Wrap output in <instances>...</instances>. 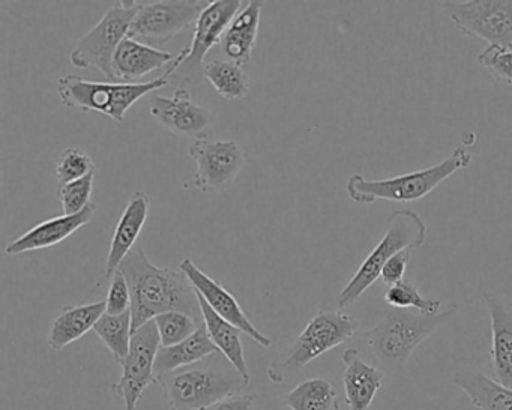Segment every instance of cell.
I'll use <instances>...</instances> for the list:
<instances>
[{
    "label": "cell",
    "mask_w": 512,
    "mask_h": 410,
    "mask_svg": "<svg viewBox=\"0 0 512 410\" xmlns=\"http://www.w3.org/2000/svg\"><path fill=\"white\" fill-rule=\"evenodd\" d=\"M131 290L133 334L155 317L169 311H182L203 322L196 289L179 269L160 268L137 245L119 266Z\"/></svg>",
    "instance_id": "obj_1"
},
{
    "label": "cell",
    "mask_w": 512,
    "mask_h": 410,
    "mask_svg": "<svg viewBox=\"0 0 512 410\" xmlns=\"http://www.w3.org/2000/svg\"><path fill=\"white\" fill-rule=\"evenodd\" d=\"M188 52H190L188 49L181 50L164 76L149 82L136 83V85L89 82L82 77L68 74L58 80V94L62 106L70 110H79V112L101 113L122 124L128 110L137 101L172 83V77L175 76L182 62L187 59Z\"/></svg>",
    "instance_id": "obj_2"
},
{
    "label": "cell",
    "mask_w": 512,
    "mask_h": 410,
    "mask_svg": "<svg viewBox=\"0 0 512 410\" xmlns=\"http://www.w3.org/2000/svg\"><path fill=\"white\" fill-rule=\"evenodd\" d=\"M457 311L455 304L436 316L392 308L367 332L368 346L385 370H404L413 352L446 325Z\"/></svg>",
    "instance_id": "obj_3"
},
{
    "label": "cell",
    "mask_w": 512,
    "mask_h": 410,
    "mask_svg": "<svg viewBox=\"0 0 512 410\" xmlns=\"http://www.w3.org/2000/svg\"><path fill=\"white\" fill-rule=\"evenodd\" d=\"M472 164V155L464 148H457L436 166L418 172L404 173L388 179H367L352 175L347 181V196L359 205H373L377 200L412 203L424 199L454 173L467 169Z\"/></svg>",
    "instance_id": "obj_4"
},
{
    "label": "cell",
    "mask_w": 512,
    "mask_h": 410,
    "mask_svg": "<svg viewBox=\"0 0 512 410\" xmlns=\"http://www.w3.org/2000/svg\"><path fill=\"white\" fill-rule=\"evenodd\" d=\"M427 224L421 215L410 209L392 212L386 220V230L379 244L365 257L358 271L350 278L337 296L340 310L352 307L380 278L383 266L404 250H418L427 241Z\"/></svg>",
    "instance_id": "obj_5"
},
{
    "label": "cell",
    "mask_w": 512,
    "mask_h": 410,
    "mask_svg": "<svg viewBox=\"0 0 512 410\" xmlns=\"http://www.w3.org/2000/svg\"><path fill=\"white\" fill-rule=\"evenodd\" d=\"M358 329L359 322L355 317L343 311L320 310L293 343L281 355L272 359L268 367V379L281 385L323 353L346 343Z\"/></svg>",
    "instance_id": "obj_6"
},
{
    "label": "cell",
    "mask_w": 512,
    "mask_h": 410,
    "mask_svg": "<svg viewBox=\"0 0 512 410\" xmlns=\"http://www.w3.org/2000/svg\"><path fill=\"white\" fill-rule=\"evenodd\" d=\"M139 11V0H122L116 2L103 19L77 41L71 50L70 62L79 70L101 71L110 83L115 82L113 76V58L122 41L130 34L131 23Z\"/></svg>",
    "instance_id": "obj_7"
},
{
    "label": "cell",
    "mask_w": 512,
    "mask_h": 410,
    "mask_svg": "<svg viewBox=\"0 0 512 410\" xmlns=\"http://www.w3.org/2000/svg\"><path fill=\"white\" fill-rule=\"evenodd\" d=\"M157 383L163 388L170 410H208L247 386L238 371L212 368L175 371L161 377Z\"/></svg>",
    "instance_id": "obj_8"
},
{
    "label": "cell",
    "mask_w": 512,
    "mask_h": 410,
    "mask_svg": "<svg viewBox=\"0 0 512 410\" xmlns=\"http://www.w3.org/2000/svg\"><path fill=\"white\" fill-rule=\"evenodd\" d=\"M209 2L203 0H158L139 2V11L131 23L128 38L146 44L163 47L176 35L196 28Z\"/></svg>",
    "instance_id": "obj_9"
},
{
    "label": "cell",
    "mask_w": 512,
    "mask_h": 410,
    "mask_svg": "<svg viewBox=\"0 0 512 410\" xmlns=\"http://www.w3.org/2000/svg\"><path fill=\"white\" fill-rule=\"evenodd\" d=\"M449 20L464 37L490 46L512 47V0L443 2Z\"/></svg>",
    "instance_id": "obj_10"
},
{
    "label": "cell",
    "mask_w": 512,
    "mask_h": 410,
    "mask_svg": "<svg viewBox=\"0 0 512 410\" xmlns=\"http://www.w3.org/2000/svg\"><path fill=\"white\" fill-rule=\"evenodd\" d=\"M188 155L196 163L194 187L203 193H224L245 166V155L236 140H194Z\"/></svg>",
    "instance_id": "obj_11"
},
{
    "label": "cell",
    "mask_w": 512,
    "mask_h": 410,
    "mask_svg": "<svg viewBox=\"0 0 512 410\" xmlns=\"http://www.w3.org/2000/svg\"><path fill=\"white\" fill-rule=\"evenodd\" d=\"M160 347V334L154 320L134 332L130 352L121 362V379L112 385V391L124 400V410H136L148 386L157 383L154 368Z\"/></svg>",
    "instance_id": "obj_12"
},
{
    "label": "cell",
    "mask_w": 512,
    "mask_h": 410,
    "mask_svg": "<svg viewBox=\"0 0 512 410\" xmlns=\"http://www.w3.org/2000/svg\"><path fill=\"white\" fill-rule=\"evenodd\" d=\"M239 0H215L209 2L194 28L193 44L187 59L182 62L172 79L184 83H199L203 76V59L211 52L212 47L221 44L224 34L229 29L239 11L242 10Z\"/></svg>",
    "instance_id": "obj_13"
},
{
    "label": "cell",
    "mask_w": 512,
    "mask_h": 410,
    "mask_svg": "<svg viewBox=\"0 0 512 410\" xmlns=\"http://www.w3.org/2000/svg\"><path fill=\"white\" fill-rule=\"evenodd\" d=\"M149 110L164 128L187 139H205L214 122L211 110L194 103L185 88L176 89L173 97L152 95Z\"/></svg>",
    "instance_id": "obj_14"
},
{
    "label": "cell",
    "mask_w": 512,
    "mask_h": 410,
    "mask_svg": "<svg viewBox=\"0 0 512 410\" xmlns=\"http://www.w3.org/2000/svg\"><path fill=\"white\" fill-rule=\"evenodd\" d=\"M179 268L187 275L188 280L193 284L196 292L208 302L209 307H211L218 316L223 317L224 320L232 323L236 328L241 329L245 335H248L251 340L256 341L259 346L265 347V349H269V347L272 346L271 338L266 337L263 332H260L259 329L254 326V323L248 319L247 314L242 310L238 299H236L223 284L218 283L217 280L205 274L202 269L197 268L193 260H182Z\"/></svg>",
    "instance_id": "obj_15"
},
{
    "label": "cell",
    "mask_w": 512,
    "mask_h": 410,
    "mask_svg": "<svg viewBox=\"0 0 512 410\" xmlns=\"http://www.w3.org/2000/svg\"><path fill=\"white\" fill-rule=\"evenodd\" d=\"M490 316L491 367L494 380L512 389V301L508 296L482 293Z\"/></svg>",
    "instance_id": "obj_16"
},
{
    "label": "cell",
    "mask_w": 512,
    "mask_h": 410,
    "mask_svg": "<svg viewBox=\"0 0 512 410\" xmlns=\"http://www.w3.org/2000/svg\"><path fill=\"white\" fill-rule=\"evenodd\" d=\"M95 212H97V208H95L94 203H91L80 214L59 215V217L50 218V220L37 224L19 238L11 241L5 248V253L8 256H20V254L29 253V251L55 247V245L61 244L65 239L74 235L77 230L91 223L94 220Z\"/></svg>",
    "instance_id": "obj_17"
},
{
    "label": "cell",
    "mask_w": 512,
    "mask_h": 410,
    "mask_svg": "<svg viewBox=\"0 0 512 410\" xmlns=\"http://www.w3.org/2000/svg\"><path fill=\"white\" fill-rule=\"evenodd\" d=\"M149 209H151V202L148 194L142 191H137L128 200L110 242L106 263V278L109 280L119 271V266L124 262L125 257L137 247V239L148 220Z\"/></svg>",
    "instance_id": "obj_18"
},
{
    "label": "cell",
    "mask_w": 512,
    "mask_h": 410,
    "mask_svg": "<svg viewBox=\"0 0 512 410\" xmlns=\"http://www.w3.org/2000/svg\"><path fill=\"white\" fill-rule=\"evenodd\" d=\"M178 55L155 47L146 46L139 41L125 38L113 58V76L116 83L136 85L140 79L160 70V68L172 65Z\"/></svg>",
    "instance_id": "obj_19"
},
{
    "label": "cell",
    "mask_w": 512,
    "mask_h": 410,
    "mask_svg": "<svg viewBox=\"0 0 512 410\" xmlns=\"http://www.w3.org/2000/svg\"><path fill=\"white\" fill-rule=\"evenodd\" d=\"M343 386L349 410H370L385 382V371L365 362L356 349L343 352Z\"/></svg>",
    "instance_id": "obj_20"
},
{
    "label": "cell",
    "mask_w": 512,
    "mask_h": 410,
    "mask_svg": "<svg viewBox=\"0 0 512 410\" xmlns=\"http://www.w3.org/2000/svg\"><path fill=\"white\" fill-rule=\"evenodd\" d=\"M103 314H106V301L64 307L50 326L47 337L50 349L53 352H61L89 331H94Z\"/></svg>",
    "instance_id": "obj_21"
},
{
    "label": "cell",
    "mask_w": 512,
    "mask_h": 410,
    "mask_svg": "<svg viewBox=\"0 0 512 410\" xmlns=\"http://www.w3.org/2000/svg\"><path fill=\"white\" fill-rule=\"evenodd\" d=\"M263 10H265V2L251 0L230 23L229 29L221 41V49L229 61L235 62L241 67L250 62L251 53L256 47L257 37H259Z\"/></svg>",
    "instance_id": "obj_22"
},
{
    "label": "cell",
    "mask_w": 512,
    "mask_h": 410,
    "mask_svg": "<svg viewBox=\"0 0 512 410\" xmlns=\"http://www.w3.org/2000/svg\"><path fill=\"white\" fill-rule=\"evenodd\" d=\"M197 298H199L200 313H202L203 323H205L209 338L217 347L218 352L223 353L224 358L230 362V365L235 368V371H238L239 376L248 385L251 380V373L247 359H245L244 346H242L241 329L218 316L199 293H197Z\"/></svg>",
    "instance_id": "obj_23"
},
{
    "label": "cell",
    "mask_w": 512,
    "mask_h": 410,
    "mask_svg": "<svg viewBox=\"0 0 512 410\" xmlns=\"http://www.w3.org/2000/svg\"><path fill=\"white\" fill-rule=\"evenodd\" d=\"M452 380L476 409L512 410V389L500 385L497 380L482 373L478 368H461L455 371Z\"/></svg>",
    "instance_id": "obj_24"
},
{
    "label": "cell",
    "mask_w": 512,
    "mask_h": 410,
    "mask_svg": "<svg viewBox=\"0 0 512 410\" xmlns=\"http://www.w3.org/2000/svg\"><path fill=\"white\" fill-rule=\"evenodd\" d=\"M217 352V347L212 343L208 331H206L205 323H202L199 329L182 343L170 347H160L157 359H155V380L158 382L161 377L175 373L179 368L203 361Z\"/></svg>",
    "instance_id": "obj_25"
},
{
    "label": "cell",
    "mask_w": 512,
    "mask_h": 410,
    "mask_svg": "<svg viewBox=\"0 0 512 410\" xmlns=\"http://www.w3.org/2000/svg\"><path fill=\"white\" fill-rule=\"evenodd\" d=\"M283 403L289 410H340L337 386L322 377L298 383Z\"/></svg>",
    "instance_id": "obj_26"
},
{
    "label": "cell",
    "mask_w": 512,
    "mask_h": 410,
    "mask_svg": "<svg viewBox=\"0 0 512 410\" xmlns=\"http://www.w3.org/2000/svg\"><path fill=\"white\" fill-rule=\"evenodd\" d=\"M203 76L224 100L241 101L250 92V77L235 62L214 59L203 68Z\"/></svg>",
    "instance_id": "obj_27"
},
{
    "label": "cell",
    "mask_w": 512,
    "mask_h": 410,
    "mask_svg": "<svg viewBox=\"0 0 512 410\" xmlns=\"http://www.w3.org/2000/svg\"><path fill=\"white\" fill-rule=\"evenodd\" d=\"M94 332L106 344L115 361L121 365L130 352L131 340H133L131 311L121 314V316L103 314V317L95 325Z\"/></svg>",
    "instance_id": "obj_28"
},
{
    "label": "cell",
    "mask_w": 512,
    "mask_h": 410,
    "mask_svg": "<svg viewBox=\"0 0 512 410\" xmlns=\"http://www.w3.org/2000/svg\"><path fill=\"white\" fill-rule=\"evenodd\" d=\"M385 302L398 310H416L427 316H436L442 313V301L439 299L425 298L421 295L416 284L403 280L395 286L389 287L385 293Z\"/></svg>",
    "instance_id": "obj_29"
},
{
    "label": "cell",
    "mask_w": 512,
    "mask_h": 410,
    "mask_svg": "<svg viewBox=\"0 0 512 410\" xmlns=\"http://www.w3.org/2000/svg\"><path fill=\"white\" fill-rule=\"evenodd\" d=\"M154 322L157 325L158 334H160L161 347L182 343L191 337L203 323L182 311H169V313L160 314L155 317Z\"/></svg>",
    "instance_id": "obj_30"
},
{
    "label": "cell",
    "mask_w": 512,
    "mask_h": 410,
    "mask_svg": "<svg viewBox=\"0 0 512 410\" xmlns=\"http://www.w3.org/2000/svg\"><path fill=\"white\" fill-rule=\"evenodd\" d=\"M95 173V163L85 151L67 148L56 161V178L59 185L71 184Z\"/></svg>",
    "instance_id": "obj_31"
},
{
    "label": "cell",
    "mask_w": 512,
    "mask_h": 410,
    "mask_svg": "<svg viewBox=\"0 0 512 410\" xmlns=\"http://www.w3.org/2000/svg\"><path fill=\"white\" fill-rule=\"evenodd\" d=\"M95 173L71 182V184L59 185L56 190L59 202L62 205L64 215H76L85 211L91 205L92 191H94Z\"/></svg>",
    "instance_id": "obj_32"
},
{
    "label": "cell",
    "mask_w": 512,
    "mask_h": 410,
    "mask_svg": "<svg viewBox=\"0 0 512 410\" xmlns=\"http://www.w3.org/2000/svg\"><path fill=\"white\" fill-rule=\"evenodd\" d=\"M478 64L497 83L512 86V47L488 46L479 53Z\"/></svg>",
    "instance_id": "obj_33"
},
{
    "label": "cell",
    "mask_w": 512,
    "mask_h": 410,
    "mask_svg": "<svg viewBox=\"0 0 512 410\" xmlns=\"http://www.w3.org/2000/svg\"><path fill=\"white\" fill-rule=\"evenodd\" d=\"M128 311H131V290L125 275L118 271L110 278L106 313L112 314V316H121V314L128 313Z\"/></svg>",
    "instance_id": "obj_34"
},
{
    "label": "cell",
    "mask_w": 512,
    "mask_h": 410,
    "mask_svg": "<svg viewBox=\"0 0 512 410\" xmlns=\"http://www.w3.org/2000/svg\"><path fill=\"white\" fill-rule=\"evenodd\" d=\"M410 254H412V250L400 251L383 266L380 280L386 286L392 287L404 280V274H406L407 265L410 262Z\"/></svg>",
    "instance_id": "obj_35"
},
{
    "label": "cell",
    "mask_w": 512,
    "mask_h": 410,
    "mask_svg": "<svg viewBox=\"0 0 512 410\" xmlns=\"http://www.w3.org/2000/svg\"><path fill=\"white\" fill-rule=\"evenodd\" d=\"M254 397L253 395L235 394L224 400L218 401L217 404L208 410H253Z\"/></svg>",
    "instance_id": "obj_36"
}]
</instances>
